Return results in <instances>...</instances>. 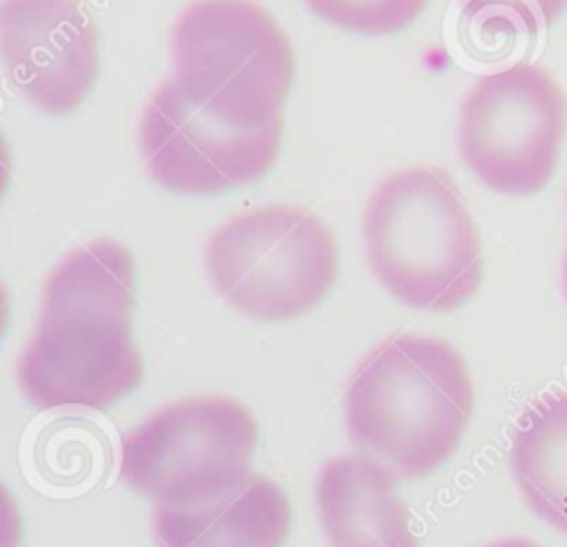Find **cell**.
I'll return each instance as SVG.
<instances>
[{
  "instance_id": "4fadbf2b",
  "label": "cell",
  "mask_w": 567,
  "mask_h": 547,
  "mask_svg": "<svg viewBox=\"0 0 567 547\" xmlns=\"http://www.w3.org/2000/svg\"><path fill=\"white\" fill-rule=\"evenodd\" d=\"M321 20L352 33L388 35L410 27L427 0H303Z\"/></svg>"
},
{
  "instance_id": "52a82bcc",
  "label": "cell",
  "mask_w": 567,
  "mask_h": 547,
  "mask_svg": "<svg viewBox=\"0 0 567 547\" xmlns=\"http://www.w3.org/2000/svg\"><path fill=\"white\" fill-rule=\"evenodd\" d=\"M565 133L563 86L540 64L516 62L472 84L461 104L456 146L487 188L534 195L549 184Z\"/></svg>"
},
{
  "instance_id": "5bb4252c",
  "label": "cell",
  "mask_w": 567,
  "mask_h": 547,
  "mask_svg": "<svg viewBox=\"0 0 567 547\" xmlns=\"http://www.w3.org/2000/svg\"><path fill=\"white\" fill-rule=\"evenodd\" d=\"M463 7L498 9L534 35L551 27L567 11V0H463Z\"/></svg>"
},
{
  "instance_id": "2e32d148",
  "label": "cell",
  "mask_w": 567,
  "mask_h": 547,
  "mask_svg": "<svg viewBox=\"0 0 567 547\" xmlns=\"http://www.w3.org/2000/svg\"><path fill=\"white\" fill-rule=\"evenodd\" d=\"M560 286H563V295L567 299V248H565V255H563V272H560Z\"/></svg>"
},
{
  "instance_id": "5b68a950",
  "label": "cell",
  "mask_w": 567,
  "mask_h": 547,
  "mask_svg": "<svg viewBox=\"0 0 567 547\" xmlns=\"http://www.w3.org/2000/svg\"><path fill=\"white\" fill-rule=\"evenodd\" d=\"M213 290L235 310L295 319L319 306L337 279L332 230L308 208L261 206L221 224L204 248Z\"/></svg>"
},
{
  "instance_id": "9a60e30c",
  "label": "cell",
  "mask_w": 567,
  "mask_h": 547,
  "mask_svg": "<svg viewBox=\"0 0 567 547\" xmlns=\"http://www.w3.org/2000/svg\"><path fill=\"white\" fill-rule=\"evenodd\" d=\"M485 547H538V545L532 543V540H523V538H505V540L489 543Z\"/></svg>"
},
{
  "instance_id": "8fae6325",
  "label": "cell",
  "mask_w": 567,
  "mask_h": 547,
  "mask_svg": "<svg viewBox=\"0 0 567 547\" xmlns=\"http://www.w3.org/2000/svg\"><path fill=\"white\" fill-rule=\"evenodd\" d=\"M288 529V496L264 476H250L206 505L153 509L157 547H281Z\"/></svg>"
},
{
  "instance_id": "3957f363",
  "label": "cell",
  "mask_w": 567,
  "mask_h": 547,
  "mask_svg": "<svg viewBox=\"0 0 567 547\" xmlns=\"http://www.w3.org/2000/svg\"><path fill=\"white\" fill-rule=\"evenodd\" d=\"M361 233L368 268L401 303L447 312L478 292V230L443 168L410 166L383 177L365 204Z\"/></svg>"
},
{
  "instance_id": "7c38bea8",
  "label": "cell",
  "mask_w": 567,
  "mask_h": 547,
  "mask_svg": "<svg viewBox=\"0 0 567 547\" xmlns=\"http://www.w3.org/2000/svg\"><path fill=\"white\" fill-rule=\"evenodd\" d=\"M509 463L532 512L567 534V390L527 405L514 430Z\"/></svg>"
},
{
  "instance_id": "ba28073f",
  "label": "cell",
  "mask_w": 567,
  "mask_h": 547,
  "mask_svg": "<svg viewBox=\"0 0 567 547\" xmlns=\"http://www.w3.org/2000/svg\"><path fill=\"white\" fill-rule=\"evenodd\" d=\"M284 120L239 128L190 102L164 80L140 117V148L153 182L173 193L213 195L266 175L277 159Z\"/></svg>"
},
{
  "instance_id": "6da1fadb",
  "label": "cell",
  "mask_w": 567,
  "mask_h": 547,
  "mask_svg": "<svg viewBox=\"0 0 567 547\" xmlns=\"http://www.w3.org/2000/svg\"><path fill=\"white\" fill-rule=\"evenodd\" d=\"M133 303V257L120 241L66 252L44 279L38 326L18 361L29 403L104 410L133 392L144 372L131 339Z\"/></svg>"
},
{
  "instance_id": "7a4b0ae2",
  "label": "cell",
  "mask_w": 567,
  "mask_h": 547,
  "mask_svg": "<svg viewBox=\"0 0 567 547\" xmlns=\"http://www.w3.org/2000/svg\"><path fill=\"white\" fill-rule=\"evenodd\" d=\"M474 410L461 352L439 337L394 334L354 368L343 399L357 450L381 454L401 476L421 478L456 450Z\"/></svg>"
},
{
  "instance_id": "30bf717a",
  "label": "cell",
  "mask_w": 567,
  "mask_h": 547,
  "mask_svg": "<svg viewBox=\"0 0 567 547\" xmlns=\"http://www.w3.org/2000/svg\"><path fill=\"white\" fill-rule=\"evenodd\" d=\"M315 500L330 547H419L410 509L396 496V476L370 456L328 458Z\"/></svg>"
},
{
  "instance_id": "277c9868",
  "label": "cell",
  "mask_w": 567,
  "mask_h": 547,
  "mask_svg": "<svg viewBox=\"0 0 567 547\" xmlns=\"http://www.w3.org/2000/svg\"><path fill=\"white\" fill-rule=\"evenodd\" d=\"M171 51L179 91L217 120L239 128L281 120L295 51L259 2H190L173 24Z\"/></svg>"
},
{
  "instance_id": "8992f818",
  "label": "cell",
  "mask_w": 567,
  "mask_h": 547,
  "mask_svg": "<svg viewBox=\"0 0 567 547\" xmlns=\"http://www.w3.org/2000/svg\"><path fill=\"white\" fill-rule=\"evenodd\" d=\"M257 423L230 396H190L128 430L120 476L159 507L190 509L237 489L250 469Z\"/></svg>"
},
{
  "instance_id": "9c48e42d",
  "label": "cell",
  "mask_w": 567,
  "mask_h": 547,
  "mask_svg": "<svg viewBox=\"0 0 567 547\" xmlns=\"http://www.w3.org/2000/svg\"><path fill=\"white\" fill-rule=\"evenodd\" d=\"M0 40L9 80L49 115L71 113L97 80V31L82 0H2Z\"/></svg>"
}]
</instances>
